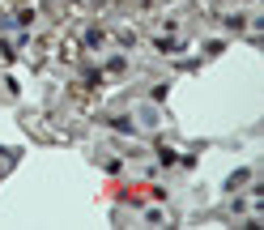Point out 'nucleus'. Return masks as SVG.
Segmentation results:
<instances>
[{
  "label": "nucleus",
  "instance_id": "f257e3e1",
  "mask_svg": "<svg viewBox=\"0 0 264 230\" xmlns=\"http://www.w3.org/2000/svg\"><path fill=\"white\" fill-rule=\"evenodd\" d=\"M226 26H230V30H243L247 17H243V13H230V17H226Z\"/></svg>",
  "mask_w": 264,
  "mask_h": 230
}]
</instances>
